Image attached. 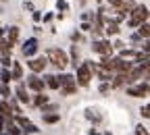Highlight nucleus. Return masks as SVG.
<instances>
[{
  "mask_svg": "<svg viewBox=\"0 0 150 135\" xmlns=\"http://www.w3.org/2000/svg\"><path fill=\"white\" fill-rule=\"evenodd\" d=\"M27 87L35 94V91H44L48 85H46V79H40V77H38V73H33V75L27 77Z\"/></svg>",
  "mask_w": 150,
  "mask_h": 135,
  "instance_id": "7",
  "label": "nucleus"
},
{
  "mask_svg": "<svg viewBox=\"0 0 150 135\" xmlns=\"http://www.w3.org/2000/svg\"><path fill=\"white\" fill-rule=\"evenodd\" d=\"M140 114H142V117H144V119H150V104H146V106H142V108H140Z\"/></svg>",
  "mask_w": 150,
  "mask_h": 135,
  "instance_id": "27",
  "label": "nucleus"
},
{
  "mask_svg": "<svg viewBox=\"0 0 150 135\" xmlns=\"http://www.w3.org/2000/svg\"><path fill=\"white\" fill-rule=\"evenodd\" d=\"M13 63H15V60H11V56H2V60H0V65L6 67V69H11V67H13Z\"/></svg>",
  "mask_w": 150,
  "mask_h": 135,
  "instance_id": "26",
  "label": "nucleus"
},
{
  "mask_svg": "<svg viewBox=\"0 0 150 135\" xmlns=\"http://www.w3.org/2000/svg\"><path fill=\"white\" fill-rule=\"evenodd\" d=\"M90 135H98V133H94V131H92V133H90Z\"/></svg>",
  "mask_w": 150,
  "mask_h": 135,
  "instance_id": "38",
  "label": "nucleus"
},
{
  "mask_svg": "<svg viewBox=\"0 0 150 135\" xmlns=\"http://www.w3.org/2000/svg\"><path fill=\"white\" fill-rule=\"evenodd\" d=\"M11 52H13V44L6 40V37H2V40H0V54H2V56H11Z\"/></svg>",
  "mask_w": 150,
  "mask_h": 135,
  "instance_id": "16",
  "label": "nucleus"
},
{
  "mask_svg": "<svg viewBox=\"0 0 150 135\" xmlns=\"http://www.w3.org/2000/svg\"><path fill=\"white\" fill-rule=\"evenodd\" d=\"M44 79H46V85H48L50 89H59V87H61V83H59V75H46Z\"/></svg>",
  "mask_w": 150,
  "mask_h": 135,
  "instance_id": "18",
  "label": "nucleus"
},
{
  "mask_svg": "<svg viewBox=\"0 0 150 135\" xmlns=\"http://www.w3.org/2000/svg\"><path fill=\"white\" fill-rule=\"evenodd\" d=\"M31 17H33V21H35V23H40V21H42V13H40V11H33Z\"/></svg>",
  "mask_w": 150,
  "mask_h": 135,
  "instance_id": "31",
  "label": "nucleus"
},
{
  "mask_svg": "<svg viewBox=\"0 0 150 135\" xmlns=\"http://www.w3.org/2000/svg\"><path fill=\"white\" fill-rule=\"evenodd\" d=\"M19 31H21V29H19L17 25H13V27H8V31H6V40L15 46L17 42H19Z\"/></svg>",
  "mask_w": 150,
  "mask_h": 135,
  "instance_id": "14",
  "label": "nucleus"
},
{
  "mask_svg": "<svg viewBox=\"0 0 150 135\" xmlns=\"http://www.w3.org/2000/svg\"><path fill=\"white\" fill-rule=\"evenodd\" d=\"M136 54H138L136 50H129V48L119 50V56H121V58H125V60H127V58H131V60H134V58H136Z\"/></svg>",
  "mask_w": 150,
  "mask_h": 135,
  "instance_id": "22",
  "label": "nucleus"
},
{
  "mask_svg": "<svg viewBox=\"0 0 150 135\" xmlns=\"http://www.w3.org/2000/svg\"><path fill=\"white\" fill-rule=\"evenodd\" d=\"M148 19H150V11L144 6V4H138L134 11H131L129 13V27H134V29H138L140 25H144L146 21H148Z\"/></svg>",
  "mask_w": 150,
  "mask_h": 135,
  "instance_id": "3",
  "label": "nucleus"
},
{
  "mask_svg": "<svg viewBox=\"0 0 150 135\" xmlns=\"http://www.w3.org/2000/svg\"><path fill=\"white\" fill-rule=\"evenodd\" d=\"M46 56H48V63H50L54 69H59V71H63L67 65H71L69 54H67L65 50H61V48H48V50H46Z\"/></svg>",
  "mask_w": 150,
  "mask_h": 135,
  "instance_id": "2",
  "label": "nucleus"
},
{
  "mask_svg": "<svg viewBox=\"0 0 150 135\" xmlns=\"http://www.w3.org/2000/svg\"><path fill=\"white\" fill-rule=\"evenodd\" d=\"M11 73H13V81H21L23 79V67H21V63H13V67H11Z\"/></svg>",
  "mask_w": 150,
  "mask_h": 135,
  "instance_id": "13",
  "label": "nucleus"
},
{
  "mask_svg": "<svg viewBox=\"0 0 150 135\" xmlns=\"http://www.w3.org/2000/svg\"><path fill=\"white\" fill-rule=\"evenodd\" d=\"M94 75L98 77L100 81H112L115 79V71L112 69H108V67H104V65H96V71H94Z\"/></svg>",
  "mask_w": 150,
  "mask_h": 135,
  "instance_id": "8",
  "label": "nucleus"
},
{
  "mask_svg": "<svg viewBox=\"0 0 150 135\" xmlns=\"http://www.w3.org/2000/svg\"><path fill=\"white\" fill-rule=\"evenodd\" d=\"M94 71H96V63H81L77 69H75V79H77L79 87H88L90 81L94 79Z\"/></svg>",
  "mask_w": 150,
  "mask_h": 135,
  "instance_id": "1",
  "label": "nucleus"
},
{
  "mask_svg": "<svg viewBox=\"0 0 150 135\" xmlns=\"http://www.w3.org/2000/svg\"><path fill=\"white\" fill-rule=\"evenodd\" d=\"M104 33H106L108 37L117 35V33H119V23H117V21H108V23H106V27H104Z\"/></svg>",
  "mask_w": 150,
  "mask_h": 135,
  "instance_id": "17",
  "label": "nucleus"
},
{
  "mask_svg": "<svg viewBox=\"0 0 150 135\" xmlns=\"http://www.w3.org/2000/svg\"><path fill=\"white\" fill-rule=\"evenodd\" d=\"M77 58H79V54H77V46H71V67L77 69Z\"/></svg>",
  "mask_w": 150,
  "mask_h": 135,
  "instance_id": "23",
  "label": "nucleus"
},
{
  "mask_svg": "<svg viewBox=\"0 0 150 135\" xmlns=\"http://www.w3.org/2000/svg\"><path fill=\"white\" fill-rule=\"evenodd\" d=\"M81 31H92V23L83 21V23H81Z\"/></svg>",
  "mask_w": 150,
  "mask_h": 135,
  "instance_id": "32",
  "label": "nucleus"
},
{
  "mask_svg": "<svg viewBox=\"0 0 150 135\" xmlns=\"http://www.w3.org/2000/svg\"><path fill=\"white\" fill-rule=\"evenodd\" d=\"M15 121L19 123V127H21L25 133H29V135H33V133H38V127L29 121V119H25L23 117V114H17V117H15Z\"/></svg>",
  "mask_w": 150,
  "mask_h": 135,
  "instance_id": "10",
  "label": "nucleus"
},
{
  "mask_svg": "<svg viewBox=\"0 0 150 135\" xmlns=\"http://www.w3.org/2000/svg\"><path fill=\"white\" fill-rule=\"evenodd\" d=\"M81 2H83V4H86V2H88V0H81Z\"/></svg>",
  "mask_w": 150,
  "mask_h": 135,
  "instance_id": "39",
  "label": "nucleus"
},
{
  "mask_svg": "<svg viewBox=\"0 0 150 135\" xmlns=\"http://www.w3.org/2000/svg\"><path fill=\"white\" fill-rule=\"evenodd\" d=\"M123 48H127V46H125L121 40H117V42H115V50H123Z\"/></svg>",
  "mask_w": 150,
  "mask_h": 135,
  "instance_id": "33",
  "label": "nucleus"
},
{
  "mask_svg": "<svg viewBox=\"0 0 150 135\" xmlns=\"http://www.w3.org/2000/svg\"><path fill=\"white\" fill-rule=\"evenodd\" d=\"M138 33L144 37V40H148V37H150V21H146L144 25H140L138 27Z\"/></svg>",
  "mask_w": 150,
  "mask_h": 135,
  "instance_id": "21",
  "label": "nucleus"
},
{
  "mask_svg": "<svg viewBox=\"0 0 150 135\" xmlns=\"http://www.w3.org/2000/svg\"><path fill=\"white\" fill-rule=\"evenodd\" d=\"M92 50L96 54H112V50H115V44H110V40H96L92 44Z\"/></svg>",
  "mask_w": 150,
  "mask_h": 135,
  "instance_id": "6",
  "label": "nucleus"
},
{
  "mask_svg": "<svg viewBox=\"0 0 150 135\" xmlns=\"http://www.w3.org/2000/svg\"><path fill=\"white\" fill-rule=\"evenodd\" d=\"M98 2H104V0H98Z\"/></svg>",
  "mask_w": 150,
  "mask_h": 135,
  "instance_id": "40",
  "label": "nucleus"
},
{
  "mask_svg": "<svg viewBox=\"0 0 150 135\" xmlns=\"http://www.w3.org/2000/svg\"><path fill=\"white\" fill-rule=\"evenodd\" d=\"M56 8H59V11L63 13V11H67L69 6H67V2H65V0H59V2H56Z\"/></svg>",
  "mask_w": 150,
  "mask_h": 135,
  "instance_id": "29",
  "label": "nucleus"
},
{
  "mask_svg": "<svg viewBox=\"0 0 150 135\" xmlns=\"http://www.w3.org/2000/svg\"><path fill=\"white\" fill-rule=\"evenodd\" d=\"M110 87H112V83H110V81H102V83H100V87H98V91H100V94H108V91H110Z\"/></svg>",
  "mask_w": 150,
  "mask_h": 135,
  "instance_id": "25",
  "label": "nucleus"
},
{
  "mask_svg": "<svg viewBox=\"0 0 150 135\" xmlns=\"http://www.w3.org/2000/svg\"><path fill=\"white\" fill-rule=\"evenodd\" d=\"M33 135H40V133H33Z\"/></svg>",
  "mask_w": 150,
  "mask_h": 135,
  "instance_id": "41",
  "label": "nucleus"
},
{
  "mask_svg": "<svg viewBox=\"0 0 150 135\" xmlns=\"http://www.w3.org/2000/svg\"><path fill=\"white\" fill-rule=\"evenodd\" d=\"M0 96H2V98H11V89H8V83H0Z\"/></svg>",
  "mask_w": 150,
  "mask_h": 135,
  "instance_id": "24",
  "label": "nucleus"
},
{
  "mask_svg": "<svg viewBox=\"0 0 150 135\" xmlns=\"http://www.w3.org/2000/svg\"><path fill=\"white\" fill-rule=\"evenodd\" d=\"M144 50H148V52H150V37H148V40H146V44H144Z\"/></svg>",
  "mask_w": 150,
  "mask_h": 135,
  "instance_id": "36",
  "label": "nucleus"
},
{
  "mask_svg": "<svg viewBox=\"0 0 150 135\" xmlns=\"http://www.w3.org/2000/svg\"><path fill=\"white\" fill-rule=\"evenodd\" d=\"M27 83H21L19 81L17 83V87H15V98L19 100V102H23V104H31V96H27Z\"/></svg>",
  "mask_w": 150,
  "mask_h": 135,
  "instance_id": "9",
  "label": "nucleus"
},
{
  "mask_svg": "<svg viewBox=\"0 0 150 135\" xmlns=\"http://www.w3.org/2000/svg\"><path fill=\"white\" fill-rule=\"evenodd\" d=\"M44 123L46 125H54V123H59L61 121V112H44Z\"/></svg>",
  "mask_w": 150,
  "mask_h": 135,
  "instance_id": "15",
  "label": "nucleus"
},
{
  "mask_svg": "<svg viewBox=\"0 0 150 135\" xmlns=\"http://www.w3.org/2000/svg\"><path fill=\"white\" fill-rule=\"evenodd\" d=\"M148 60H150V52H148V50L138 52V54H136V58H134L136 65H144V63H148Z\"/></svg>",
  "mask_w": 150,
  "mask_h": 135,
  "instance_id": "19",
  "label": "nucleus"
},
{
  "mask_svg": "<svg viewBox=\"0 0 150 135\" xmlns=\"http://www.w3.org/2000/svg\"><path fill=\"white\" fill-rule=\"evenodd\" d=\"M136 135H150V131H148L144 125H138V127H136Z\"/></svg>",
  "mask_w": 150,
  "mask_h": 135,
  "instance_id": "28",
  "label": "nucleus"
},
{
  "mask_svg": "<svg viewBox=\"0 0 150 135\" xmlns=\"http://www.w3.org/2000/svg\"><path fill=\"white\" fill-rule=\"evenodd\" d=\"M71 37H73V42H79V40H81V35H79V33H73Z\"/></svg>",
  "mask_w": 150,
  "mask_h": 135,
  "instance_id": "34",
  "label": "nucleus"
},
{
  "mask_svg": "<svg viewBox=\"0 0 150 135\" xmlns=\"http://www.w3.org/2000/svg\"><path fill=\"white\" fill-rule=\"evenodd\" d=\"M13 81V73H11V69H2L0 71V83H11Z\"/></svg>",
  "mask_w": 150,
  "mask_h": 135,
  "instance_id": "20",
  "label": "nucleus"
},
{
  "mask_svg": "<svg viewBox=\"0 0 150 135\" xmlns=\"http://www.w3.org/2000/svg\"><path fill=\"white\" fill-rule=\"evenodd\" d=\"M48 56H31L27 60V67L31 69V73H44V69L48 67Z\"/></svg>",
  "mask_w": 150,
  "mask_h": 135,
  "instance_id": "5",
  "label": "nucleus"
},
{
  "mask_svg": "<svg viewBox=\"0 0 150 135\" xmlns=\"http://www.w3.org/2000/svg\"><path fill=\"white\" fill-rule=\"evenodd\" d=\"M31 104L38 106V108L46 106V104H48V96H46L44 91H35V94H33V98H31Z\"/></svg>",
  "mask_w": 150,
  "mask_h": 135,
  "instance_id": "12",
  "label": "nucleus"
},
{
  "mask_svg": "<svg viewBox=\"0 0 150 135\" xmlns=\"http://www.w3.org/2000/svg\"><path fill=\"white\" fill-rule=\"evenodd\" d=\"M23 56H27V58H31V56L38 52V37H29L27 42H23V48H21Z\"/></svg>",
  "mask_w": 150,
  "mask_h": 135,
  "instance_id": "11",
  "label": "nucleus"
},
{
  "mask_svg": "<svg viewBox=\"0 0 150 135\" xmlns=\"http://www.w3.org/2000/svg\"><path fill=\"white\" fill-rule=\"evenodd\" d=\"M127 96H131V98H144V96H150V85L146 81H142V83H129L127 85Z\"/></svg>",
  "mask_w": 150,
  "mask_h": 135,
  "instance_id": "4",
  "label": "nucleus"
},
{
  "mask_svg": "<svg viewBox=\"0 0 150 135\" xmlns=\"http://www.w3.org/2000/svg\"><path fill=\"white\" fill-rule=\"evenodd\" d=\"M2 37H4V29H2V27H0V40H2Z\"/></svg>",
  "mask_w": 150,
  "mask_h": 135,
  "instance_id": "37",
  "label": "nucleus"
},
{
  "mask_svg": "<svg viewBox=\"0 0 150 135\" xmlns=\"http://www.w3.org/2000/svg\"><path fill=\"white\" fill-rule=\"evenodd\" d=\"M121 2H123V0H108L110 8H119V6H121Z\"/></svg>",
  "mask_w": 150,
  "mask_h": 135,
  "instance_id": "30",
  "label": "nucleus"
},
{
  "mask_svg": "<svg viewBox=\"0 0 150 135\" xmlns=\"http://www.w3.org/2000/svg\"><path fill=\"white\" fill-rule=\"evenodd\" d=\"M2 131H4V119H0V135H2Z\"/></svg>",
  "mask_w": 150,
  "mask_h": 135,
  "instance_id": "35",
  "label": "nucleus"
}]
</instances>
